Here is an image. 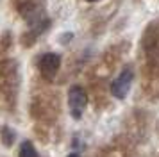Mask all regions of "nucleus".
<instances>
[{"label": "nucleus", "instance_id": "obj_3", "mask_svg": "<svg viewBox=\"0 0 159 157\" xmlns=\"http://www.w3.org/2000/svg\"><path fill=\"white\" fill-rule=\"evenodd\" d=\"M38 66H39V71H41V75L45 78H52L57 73L59 66H61V57L57 54H54V52H47V54L39 57Z\"/></svg>", "mask_w": 159, "mask_h": 157}, {"label": "nucleus", "instance_id": "obj_1", "mask_svg": "<svg viewBox=\"0 0 159 157\" xmlns=\"http://www.w3.org/2000/svg\"><path fill=\"white\" fill-rule=\"evenodd\" d=\"M16 7H18L20 14L29 21L30 27L29 36H23V43H25V39H29L27 43H32L34 38H38L48 27V20L45 18L43 0H16Z\"/></svg>", "mask_w": 159, "mask_h": 157}, {"label": "nucleus", "instance_id": "obj_8", "mask_svg": "<svg viewBox=\"0 0 159 157\" xmlns=\"http://www.w3.org/2000/svg\"><path fill=\"white\" fill-rule=\"evenodd\" d=\"M88 2H97V0H88Z\"/></svg>", "mask_w": 159, "mask_h": 157}, {"label": "nucleus", "instance_id": "obj_2", "mask_svg": "<svg viewBox=\"0 0 159 157\" xmlns=\"http://www.w3.org/2000/svg\"><path fill=\"white\" fill-rule=\"evenodd\" d=\"M86 102H88L86 93H84V89L80 86L70 87V91H68V105H70V113H72L73 118L79 120L80 116H82V111L86 107Z\"/></svg>", "mask_w": 159, "mask_h": 157}, {"label": "nucleus", "instance_id": "obj_6", "mask_svg": "<svg viewBox=\"0 0 159 157\" xmlns=\"http://www.w3.org/2000/svg\"><path fill=\"white\" fill-rule=\"evenodd\" d=\"M2 134H4V143L9 146V145L13 143V139H15V134H13L9 128H4V130H2Z\"/></svg>", "mask_w": 159, "mask_h": 157}, {"label": "nucleus", "instance_id": "obj_4", "mask_svg": "<svg viewBox=\"0 0 159 157\" xmlns=\"http://www.w3.org/2000/svg\"><path fill=\"white\" fill-rule=\"evenodd\" d=\"M130 82H132V70H130V68H125V70L113 80V84H111V93H113V96H116V98H120V100L125 98V95H127L129 89H130Z\"/></svg>", "mask_w": 159, "mask_h": 157}, {"label": "nucleus", "instance_id": "obj_7", "mask_svg": "<svg viewBox=\"0 0 159 157\" xmlns=\"http://www.w3.org/2000/svg\"><path fill=\"white\" fill-rule=\"evenodd\" d=\"M68 157H79V155H75V154H73V155H68Z\"/></svg>", "mask_w": 159, "mask_h": 157}, {"label": "nucleus", "instance_id": "obj_5", "mask_svg": "<svg viewBox=\"0 0 159 157\" xmlns=\"http://www.w3.org/2000/svg\"><path fill=\"white\" fill-rule=\"evenodd\" d=\"M20 157H38V152L34 148V145L29 141H25L20 148Z\"/></svg>", "mask_w": 159, "mask_h": 157}]
</instances>
